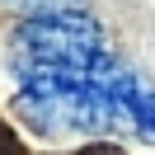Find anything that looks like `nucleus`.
Wrapping results in <instances>:
<instances>
[{"instance_id":"obj_1","label":"nucleus","mask_w":155,"mask_h":155,"mask_svg":"<svg viewBox=\"0 0 155 155\" xmlns=\"http://www.w3.org/2000/svg\"><path fill=\"white\" fill-rule=\"evenodd\" d=\"M117 66V61H113ZM113 66L75 71V66H14V108L42 136H99L117 132L113 113Z\"/></svg>"},{"instance_id":"obj_2","label":"nucleus","mask_w":155,"mask_h":155,"mask_svg":"<svg viewBox=\"0 0 155 155\" xmlns=\"http://www.w3.org/2000/svg\"><path fill=\"white\" fill-rule=\"evenodd\" d=\"M14 66H75V71H104L113 66L108 33L89 10H66V14H38L24 19L10 38Z\"/></svg>"},{"instance_id":"obj_3","label":"nucleus","mask_w":155,"mask_h":155,"mask_svg":"<svg viewBox=\"0 0 155 155\" xmlns=\"http://www.w3.org/2000/svg\"><path fill=\"white\" fill-rule=\"evenodd\" d=\"M113 113H117V132L155 141V85L146 75L113 66Z\"/></svg>"},{"instance_id":"obj_4","label":"nucleus","mask_w":155,"mask_h":155,"mask_svg":"<svg viewBox=\"0 0 155 155\" xmlns=\"http://www.w3.org/2000/svg\"><path fill=\"white\" fill-rule=\"evenodd\" d=\"M5 10L24 14V19H38V14H66V10H89V0H0Z\"/></svg>"}]
</instances>
